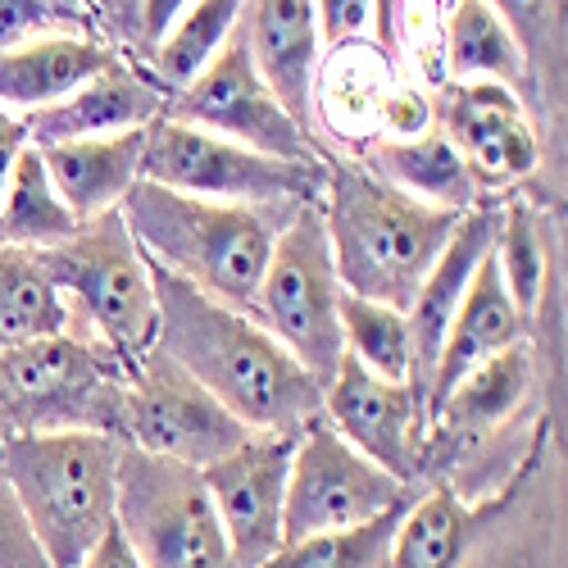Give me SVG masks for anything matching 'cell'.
Segmentation results:
<instances>
[{
  "label": "cell",
  "mask_w": 568,
  "mask_h": 568,
  "mask_svg": "<svg viewBox=\"0 0 568 568\" xmlns=\"http://www.w3.org/2000/svg\"><path fill=\"white\" fill-rule=\"evenodd\" d=\"M151 282L160 310L155 346L251 433L301 437L323 418V387L264 333L255 314L186 287L160 264H151Z\"/></svg>",
  "instance_id": "obj_1"
},
{
  "label": "cell",
  "mask_w": 568,
  "mask_h": 568,
  "mask_svg": "<svg viewBox=\"0 0 568 568\" xmlns=\"http://www.w3.org/2000/svg\"><path fill=\"white\" fill-rule=\"evenodd\" d=\"M318 210L342 292L392 310H409L418 282L428 277L459 223L455 210L423 205L351 160L327 164Z\"/></svg>",
  "instance_id": "obj_2"
},
{
  "label": "cell",
  "mask_w": 568,
  "mask_h": 568,
  "mask_svg": "<svg viewBox=\"0 0 568 568\" xmlns=\"http://www.w3.org/2000/svg\"><path fill=\"white\" fill-rule=\"evenodd\" d=\"M292 210L201 201L169 192V186L146 178H136L119 205L136 251L151 264L246 314L255 310V292L264 282L273 242L282 223L292 219Z\"/></svg>",
  "instance_id": "obj_3"
},
{
  "label": "cell",
  "mask_w": 568,
  "mask_h": 568,
  "mask_svg": "<svg viewBox=\"0 0 568 568\" xmlns=\"http://www.w3.org/2000/svg\"><path fill=\"white\" fill-rule=\"evenodd\" d=\"M119 437L91 428L0 437V473L51 568H82L119 524Z\"/></svg>",
  "instance_id": "obj_4"
},
{
  "label": "cell",
  "mask_w": 568,
  "mask_h": 568,
  "mask_svg": "<svg viewBox=\"0 0 568 568\" xmlns=\"http://www.w3.org/2000/svg\"><path fill=\"white\" fill-rule=\"evenodd\" d=\"M128 364L97 337L60 333L0 346V396L10 405V433L91 428L123 442Z\"/></svg>",
  "instance_id": "obj_5"
},
{
  "label": "cell",
  "mask_w": 568,
  "mask_h": 568,
  "mask_svg": "<svg viewBox=\"0 0 568 568\" xmlns=\"http://www.w3.org/2000/svg\"><path fill=\"white\" fill-rule=\"evenodd\" d=\"M41 260L64 292L73 318H87V337L114 351L128 368L146 351H155L160 310L151 264L136 251L119 210L82 223L69 242L41 251Z\"/></svg>",
  "instance_id": "obj_6"
},
{
  "label": "cell",
  "mask_w": 568,
  "mask_h": 568,
  "mask_svg": "<svg viewBox=\"0 0 568 568\" xmlns=\"http://www.w3.org/2000/svg\"><path fill=\"white\" fill-rule=\"evenodd\" d=\"M251 314L318 387L337 377L346 359L342 282L333 268V242H327L318 205H296L292 219L282 223Z\"/></svg>",
  "instance_id": "obj_7"
},
{
  "label": "cell",
  "mask_w": 568,
  "mask_h": 568,
  "mask_svg": "<svg viewBox=\"0 0 568 568\" xmlns=\"http://www.w3.org/2000/svg\"><path fill=\"white\" fill-rule=\"evenodd\" d=\"M141 178L201 201L292 210V205L323 201L327 164L273 160L251 146H236L227 136H214L205 128L155 119L146 128V141H141Z\"/></svg>",
  "instance_id": "obj_8"
},
{
  "label": "cell",
  "mask_w": 568,
  "mask_h": 568,
  "mask_svg": "<svg viewBox=\"0 0 568 568\" xmlns=\"http://www.w3.org/2000/svg\"><path fill=\"white\" fill-rule=\"evenodd\" d=\"M119 532L146 568H242L201 473L128 442L119 455Z\"/></svg>",
  "instance_id": "obj_9"
},
{
  "label": "cell",
  "mask_w": 568,
  "mask_h": 568,
  "mask_svg": "<svg viewBox=\"0 0 568 568\" xmlns=\"http://www.w3.org/2000/svg\"><path fill=\"white\" fill-rule=\"evenodd\" d=\"M414 500V487L377 468L351 442H342L327 418L310 423L296 437L287 468V500H282V546L318 532H346L373 524Z\"/></svg>",
  "instance_id": "obj_10"
},
{
  "label": "cell",
  "mask_w": 568,
  "mask_h": 568,
  "mask_svg": "<svg viewBox=\"0 0 568 568\" xmlns=\"http://www.w3.org/2000/svg\"><path fill=\"white\" fill-rule=\"evenodd\" d=\"M251 437L236 414H227L192 373L173 364L160 346L146 351L123 383V442L155 459L186 468H210Z\"/></svg>",
  "instance_id": "obj_11"
},
{
  "label": "cell",
  "mask_w": 568,
  "mask_h": 568,
  "mask_svg": "<svg viewBox=\"0 0 568 568\" xmlns=\"http://www.w3.org/2000/svg\"><path fill=\"white\" fill-rule=\"evenodd\" d=\"M164 119L205 128L214 136H227L236 146H251V151L273 155V160L327 164L314 146V136L282 110V101L264 87L260 69L246 51L242 23H236V32L227 37L223 51L205 64V73L192 87H182L178 97H169Z\"/></svg>",
  "instance_id": "obj_12"
},
{
  "label": "cell",
  "mask_w": 568,
  "mask_h": 568,
  "mask_svg": "<svg viewBox=\"0 0 568 568\" xmlns=\"http://www.w3.org/2000/svg\"><path fill=\"white\" fill-rule=\"evenodd\" d=\"M323 418L405 487L428 473V405L409 383H387L346 355L337 377L323 387Z\"/></svg>",
  "instance_id": "obj_13"
},
{
  "label": "cell",
  "mask_w": 568,
  "mask_h": 568,
  "mask_svg": "<svg viewBox=\"0 0 568 568\" xmlns=\"http://www.w3.org/2000/svg\"><path fill=\"white\" fill-rule=\"evenodd\" d=\"M433 123L459 151L483 196L528 182L541 164V136L524 97L500 82H446L433 101Z\"/></svg>",
  "instance_id": "obj_14"
},
{
  "label": "cell",
  "mask_w": 568,
  "mask_h": 568,
  "mask_svg": "<svg viewBox=\"0 0 568 568\" xmlns=\"http://www.w3.org/2000/svg\"><path fill=\"white\" fill-rule=\"evenodd\" d=\"M296 437L251 433L232 455L201 468V483L219 514V528L242 568H260L282 546V500Z\"/></svg>",
  "instance_id": "obj_15"
},
{
  "label": "cell",
  "mask_w": 568,
  "mask_h": 568,
  "mask_svg": "<svg viewBox=\"0 0 568 568\" xmlns=\"http://www.w3.org/2000/svg\"><path fill=\"white\" fill-rule=\"evenodd\" d=\"M242 37H246V51H251L264 87L282 101V110L314 136L318 64H323L314 0H246Z\"/></svg>",
  "instance_id": "obj_16"
},
{
  "label": "cell",
  "mask_w": 568,
  "mask_h": 568,
  "mask_svg": "<svg viewBox=\"0 0 568 568\" xmlns=\"http://www.w3.org/2000/svg\"><path fill=\"white\" fill-rule=\"evenodd\" d=\"M496 219H500V205H473L459 214L455 232L446 251L437 255V264L428 268V277L418 282V292L405 310L409 318V387L423 396V405H428V387H433V368H437V355H442V342H446V327L464 301V287L468 277L478 273V264L491 255L496 246Z\"/></svg>",
  "instance_id": "obj_17"
},
{
  "label": "cell",
  "mask_w": 568,
  "mask_h": 568,
  "mask_svg": "<svg viewBox=\"0 0 568 568\" xmlns=\"http://www.w3.org/2000/svg\"><path fill=\"white\" fill-rule=\"evenodd\" d=\"M169 97L151 82L146 69L128 60H114L105 73H97L73 97L19 114L28 128L32 146H60V141H97V136H119V132H141L155 119H164Z\"/></svg>",
  "instance_id": "obj_18"
},
{
  "label": "cell",
  "mask_w": 568,
  "mask_h": 568,
  "mask_svg": "<svg viewBox=\"0 0 568 568\" xmlns=\"http://www.w3.org/2000/svg\"><path fill=\"white\" fill-rule=\"evenodd\" d=\"M532 387H537V364H532L528 342H514L500 355L483 359L478 368H468L428 423V459L437 450L483 446L496 428H505L509 418H518V409L528 405Z\"/></svg>",
  "instance_id": "obj_19"
},
{
  "label": "cell",
  "mask_w": 568,
  "mask_h": 568,
  "mask_svg": "<svg viewBox=\"0 0 568 568\" xmlns=\"http://www.w3.org/2000/svg\"><path fill=\"white\" fill-rule=\"evenodd\" d=\"M524 333H528V323H524V314H518V305L509 301L496 260L487 255L478 264V273L468 277L464 301H459V310L446 327V342H442V355H437V368H433V387H428V423L468 368H478L483 359L500 355L505 346L524 342Z\"/></svg>",
  "instance_id": "obj_20"
},
{
  "label": "cell",
  "mask_w": 568,
  "mask_h": 568,
  "mask_svg": "<svg viewBox=\"0 0 568 568\" xmlns=\"http://www.w3.org/2000/svg\"><path fill=\"white\" fill-rule=\"evenodd\" d=\"M114 60H123L101 37H41L23 41L14 51H0V105L10 114L45 110L78 87H87L97 73H105Z\"/></svg>",
  "instance_id": "obj_21"
},
{
  "label": "cell",
  "mask_w": 568,
  "mask_h": 568,
  "mask_svg": "<svg viewBox=\"0 0 568 568\" xmlns=\"http://www.w3.org/2000/svg\"><path fill=\"white\" fill-rule=\"evenodd\" d=\"M141 141H146V128L97 141H60V146H37V151L69 214L78 223H91L101 214H114L132 192V182L141 178Z\"/></svg>",
  "instance_id": "obj_22"
},
{
  "label": "cell",
  "mask_w": 568,
  "mask_h": 568,
  "mask_svg": "<svg viewBox=\"0 0 568 568\" xmlns=\"http://www.w3.org/2000/svg\"><path fill=\"white\" fill-rule=\"evenodd\" d=\"M364 169H373L383 182L400 186L405 196H414L423 205H437V210L464 214V210L487 201L478 178L468 173V164L459 160V151L450 146L437 123L418 136H405V141L373 136L368 151H364Z\"/></svg>",
  "instance_id": "obj_23"
},
{
  "label": "cell",
  "mask_w": 568,
  "mask_h": 568,
  "mask_svg": "<svg viewBox=\"0 0 568 568\" xmlns=\"http://www.w3.org/2000/svg\"><path fill=\"white\" fill-rule=\"evenodd\" d=\"M442 60L446 82H500L524 97L528 110H537V82L518 51L514 32L500 23V14L487 0H450L446 32H442Z\"/></svg>",
  "instance_id": "obj_24"
},
{
  "label": "cell",
  "mask_w": 568,
  "mask_h": 568,
  "mask_svg": "<svg viewBox=\"0 0 568 568\" xmlns=\"http://www.w3.org/2000/svg\"><path fill=\"white\" fill-rule=\"evenodd\" d=\"M73 333V310L41 251L0 242V346Z\"/></svg>",
  "instance_id": "obj_25"
},
{
  "label": "cell",
  "mask_w": 568,
  "mask_h": 568,
  "mask_svg": "<svg viewBox=\"0 0 568 568\" xmlns=\"http://www.w3.org/2000/svg\"><path fill=\"white\" fill-rule=\"evenodd\" d=\"M82 223L69 214L60 201L45 160L37 146H28L10 173L6 201H0V242L6 246H28V251H55L60 242L78 232Z\"/></svg>",
  "instance_id": "obj_26"
},
{
  "label": "cell",
  "mask_w": 568,
  "mask_h": 568,
  "mask_svg": "<svg viewBox=\"0 0 568 568\" xmlns=\"http://www.w3.org/2000/svg\"><path fill=\"white\" fill-rule=\"evenodd\" d=\"M242 10H246V0H196L173 23V32L146 55V73L164 97H178L182 87H192L205 73V64L223 51L236 23H242Z\"/></svg>",
  "instance_id": "obj_27"
},
{
  "label": "cell",
  "mask_w": 568,
  "mask_h": 568,
  "mask_svg": "<svg viewBox=\"0 0 568 568\" xmlns=\"http://www.w3.org/2000/svg\"><path fill=\"white\" fill-rule=\"evenodd\" d=\"M491 260H496V268H500V282H505L509 301L518 305L524 323H532V318L541 314L546 277H550V242H546L537 214H532L524 201L500 205Z\"/></svg>",
  "instance_id": "obj_28"
},
{
  "label": "cell",
  "mask_w": 568,
  "mask_h": 568,
  "mask_svg": "<svg viewBox=\"0 0 568 568\" xmlns=\"http://www.w3.org/2000/svg\"><path fill=\"white\" fill-rule=\"evenodd\" d=\"M487 6L514 32L537 82V110L550 119L555 105H564V0H487Z\"/></svg>",
  "instance_id": "obj_29"
},
{
  "label": "cell",
  "mask_w": 568,
  "mask_h": 568,
  "mask_svg": "<svg viewBox=\"0 0 568 568\" xmlns=\"http://www.w3.org/2000/svg\"><path fill=\"white\" fill-rule=\"evenodd\" d=\"M342 346L355 364L387 383H409V318L383 301H364L342 292Z\"/></svg>",
  "instance_id": "obj_30"
},
{
  "label": "cell",
  "mask_w": 568,
  "mask_h": 568,
  "mask_svg": "<svg viewBox=\"0 0 568 568\" xmlns=\"http://www.w3.org/2000/svg\"><path fill=\"white\" fill-rule=\"evenodd\" d=\"M409 505L373 518V524L346 528V532H318L305 541H287L277 546L260 568H387L392 559V541H396V524Z\"/></svg>",
  "instance_id": "obj_31"
},
{
  "label": "cell",
  "mask_w": 568,
  "mask_h": 568,
  "mask_svg": "<svg viewBox=\"0 0 568 568\" xmlns=\"http://www.w3.org/2000/svg\"><path fill=\"white\" fill-rule=\"evenodd\" d=\"M91 0H0V51L41 37H91Z\"/></svg>",
  "instance_id": "obj_32"
},
{
  "label": "cell",
  "mask_w": 568,
  "mask_h": 568,
  "mask_svg": "<svg viewBox=\"0 0 568 568\" xmlns=\"http://www.w3.org/2000/svg\"><path fill=\"white\" fill-rule=\"evenodd\" d=\"M318 14V41L323 51H351L359 41L377 37V6L373 0H314Z\"/></svg>",
  "instance_id": "obj_33"
},
{
  "label": "cell",
  "mask_w": 568,
  "mask_h": 568,
  "mask_svg": "<svg viewBox=\"0 0 568 568\" xmlns=\"http://www.w3.org/2000/svg\"><path fill=\"white\" fill-rule=\"evenodd\" d=\"M0 568H51V559H45L41 541L32 537L28 518L6 483V473H0Z\"/></svg>",
  "instance_id": "obj_34"
},
{
  "label": "cell",
  "mask_w": 568,
  "mask_h": 568,
  "mask_svg": "<svg viewBox=\"0 0 568 568\" xmlns=\"http://www.w3.org/2000/svg\"><path fill=\"white\" fill-rule=\"evenodd\" d=\"M377 136H392V141H405V136H418L433 128V97H423L418 87H387L383 101H377Z\"/></svg>",
  "instance_id": "obj_35"
},
{
  "label": "cell",
  "mask_w": 568,
  "mask_h": 568,
  "mask_svg": "<svg viewBox=\"0 0 568 568\" xmlns=\"http://www.w3.org/2000/svg\"><path fill=\"white\" fill-rule=\"evenodd\" d=\"M196 0H136V23H132V32H136V45H141V55H151L155 45L173 32V23L192 10Z\"/></svg>",
  "instance_id": "obj_36"
},
{
  "label": "cell",
  "mask_w": 568,
  "mask_h": 568,
  "mask_svg": "<svg viewBox=\"0 0 568 568\" xmlns=\"http://www.w3.org/2000/svg\"><path fill=\"white\" fill-rule=\"evenodd\" d=\"M32 146L28 141V128L19 114H10L6 105H0V201H6V186H10V173L19 164V155Z\"/></svg>",
  "instance_id": "obj_37"
},
{
  "label": "cell",
  "mask_w": 568,
  "mask_h": 568,
  "mask_svg": "<svg viewBox=\"0 0 568 568\" xmlns=\"http://www.w3.org/2000/svg\"><path fill=\"white\" fill-rule=\"evenodd\" d=\"M82 568H146L136 559V550L128 546V537L119 532V524L97 541V550H91L87 559H82Z\"/></svg>",
  "instance_id": "obj_38"
},
{
  "label": "cell",
  "mask_w": 568,
  "mask_h": 568,
  "mask_svg": "<svg viewBox=\"0 0 568 568\" xmlns=\"http://www.w3.org/2000/svg\"><path fill=\"white\" fill-rule=\"evenodd\" d=\"M101 6H110V10H119V0H101ZM123 10H136V0H123ZM132 23H136V14H132Z\"/></svg>",
  "instance_id": "obj_39"
}]
</instances>
